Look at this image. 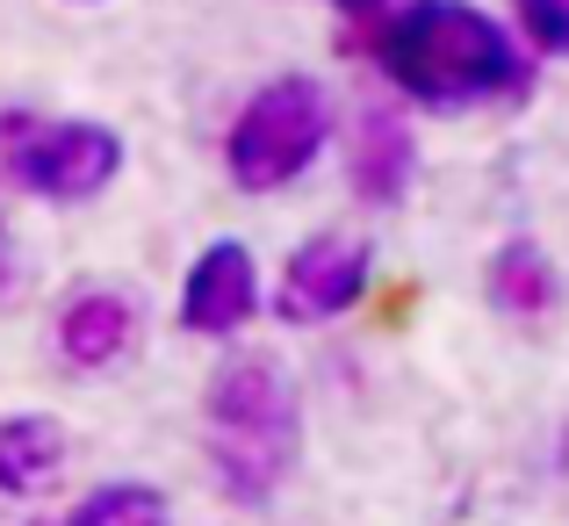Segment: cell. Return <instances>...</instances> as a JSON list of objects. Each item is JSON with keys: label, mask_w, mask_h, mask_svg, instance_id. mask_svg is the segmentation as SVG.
<instances>
[{"label": "cell", "mask_w": 569, "mask_h": 526, "mask_svg": "<svg viewBox=\"0 0 569 526\" xmlns=\"http://www.w3.org/2000/svg\"><path fill=\"white\" fill-rule=\"evenodd\" d=\"M368 51L389 72V87H403L426 109H476V101L527 95V66H519L512 37L476 0H411L376 29Z\"/></svg>", "instance_id": "cell-1"}, {"label": "cell", "mask_w": 569, "mask_h": 526, "mask_svg": "<svg viewBox=\"0 0 569 526\" xmlns=\"http://www.w3.org/2000/svg\"><path fill=\"white\" fill-rule=\"evenodd\" d=\"M202 447H209V469H217L223 498H238V505H267L289 484L296 455H303V411H296L289 375L267 354H238L209 375Z\"/></svg>", "instance_id": "cell-2"}, {"label": "cell", "mask_w": 569, "mask_h": 526, "mask_svg": "<svg viewBox=\"0 0 569 526\" xmlns=\"http://www.w3.org/2000/svg\"><path fill=\"white\" fill-rule=\"evenodd\" d=\"M325 138H332V101H325V87L303 80V72H281V80H267L260 95L238 109L231 138H223V167H231V180L246 195H274L325 152Z\"/></svg>", "instance_id": "cell-3"}, {"label": "cell", "mask_w": 569, "mask_h": 526, "mask_svg": "<svg viewBox=\"0 0 569 526\" xmlns=\"http://www.w3.org/2000/svg\"><path fill=\"white\" fill-rule=\"evenodd\" d=\"M123 173V138L109 123H43L8 145V180L43 202H94Z\"/></svg>", "instance_id": "cell-4"}, {"label": "cell", "mask_w": 569, "mask_h": 526, "mask_svg": "<svg viewBox=\"0 0 569 526\" xmlns=\"http://www.w3.org/2000/svg\"><path fill=\"white\" fill-rule=\"evenodd\" d=\"M361 296H368V246L347 231H318L281 267V318L289 325H325L353 310Z\"/></svg>", "instance_id": "cell-5"}, {"label": "cell", "mask_w": 569, "mask_h": 526, "mask_svg": "<svg viewBox=\"0 0 569 526\" xmlns=\"http://www.w3.org/2000/svg\"><path fill=\"white\" fill-rule=\"evenodd\" d=\"M252 304H260V267H252V252L238 238H217V246L194 252V267L181 281V325L188 333L223 339L252 318Z\"/></svg>", "instance_id": "cell-6"}, {"label": "cell", "mask_w": 569, "mask_h": 526, "mask_svg": "<svg viewBox=\"0 0 569 526\" xmlns=\"http://www.w3.org/2000/svg\"><path fill=\"white\" fill-rule=\"evenodd\" d=\"M138 339H144V318L123 289H80L58 310V354H66V368L101 375V368L138 354Z\"/></svg>", "instance_id": "cell-7"}, {"label": "cell", "mask_w": 569, "mask_h": 526, "mask_svg": "<svg viewBox=\"0 0 569 526\" xmlns=\"http://www.w3.org/2000/svg\"><path fill=\"white\" fill-rule=\"evenodd\" d=\"M411 167H418V145H411V123L389 109H368L361 130H353V152H347V180L361 202H397L411 188Z\"/></svg>", "instance_id": "cell-8"}, {"label": "cell", "mask_w": 569, "mask_h": 526, "mask_svg": "<svg viewBox=\"0 0 569 526\" xmlns=\"http://www.w3.org/2000/svg\"><path fill=\"white\" fill-rule=\"evenodd\" d=\"M483 289H490V304H498L505 318H548L562 281H556V267H548V252L533 246V238H512V246L490 252Z\"/></svg>", "instance_id": "cell-9"}, {"label": "cell", "mask_w": 569, "mask_h": 526, "mask_svg": "<svg viewBox=\"0 0 569 526\" xmlns=\"http://www.w3.org/2000/svg\"><path fill=\"white\" fill-rule=\"evenodd\" d=\"M58 462H66V433L51 418H0V490H37Z\"/></svg>", "instance_id": "cell-10"}, {"label": "cell", "mask_w": 569, "mask_h": 526, "mask_svg": "<svg viewBox=\"0 0 569 526\" xmlns=\"http://www.w3.org/2000/svg\"><path fill=\"white\" fill-rule=\"evenodd\" d=\"M72 526H167V498L144 490V484H109V490H94V498L80 505Z\"/></svg>", "instance_id": "cell-11"}, {"label": "cell", "mask_w": 569, "mask_h": 526, "mask_svg": "<svg viewBox=\"0 0 569 526\" xmlns=\"http://www.w3.org/2000/svg\"><path fill=\"white\" fill-rule=\"evenodd\" d=\"M519 29L541 58H569V0H512Z\"/></svg>", "instance_id": "cell-12"}, {"label": "cell", "mask_w": 569, "mask_h": 526, "mask_svg": "<svg viewBox=\"0 0 569 526\" xmlns=\"http://www.w3.org/2000/svg\"><path fill=\"white\" fill-rule=\"evenodd\" d=\"M14 281V252H8V231H0V289Z\"/></svg>", "instance_id": "cell-13"}, {"label": "cell", "mask_w": 569, "mask_h": 526, "mask_svg": "<svg viewBox=\"0 0 569 526\" xmlns=\"http://www.w3.org/2000/svg\"><path fill=\"white\" fill-rule=\"evenodd\" d=\"M332 8H347V14H376L382 0H332Z\"/></svg>", "instance_id": "cell-14"}, {"label": "cell", "mask_w": 569, "mask_h": 526, "mask_svg": "<svg viewBox=\"0 0 569 526\" xmlns=\"http://www.w3.org/2000/svg\"><path fill=\"white\" fill-rule=\"evenodd\" d=\"M562 462H569V440H562Z\"/></svg>", "instance_id": "cell-15"}, {"label": "cell", "mask_w": 569, "mask_h": 526, "mask_svg": "<svg viewBox=\"0 0 569 526\" xmlns=\"http://www.w3.org/2000/svg\"><path fill=\"white\" fill-rule=\"evenodd\" d=\"M66 526H72V519H66Z\"/></svg>", "instance_id": "cell-16"}]
</instances>
